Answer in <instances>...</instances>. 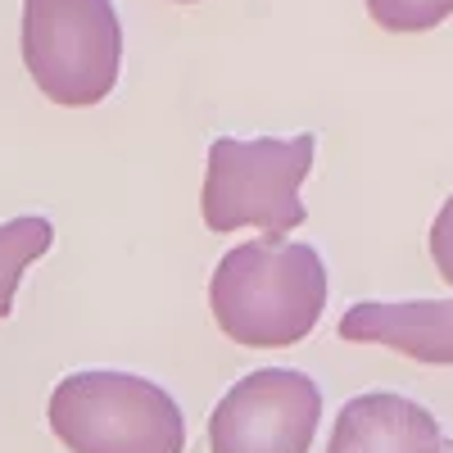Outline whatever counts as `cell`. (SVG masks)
I'll list each match as a JSON object with an SVG mask.
<instances>
[{"label": "cell", "mask_w": 453, "mask_h": 453, "mask_svg": "<svg viewBox=\"0 0 453 453\" xmlns=\"http://www.w3.org/2000/svg\"><path fill=\"white\" fill-rule=\"evenodd\" d=\"M326 263L313 245L290 236H254L232 245L209 277L218 331L245 349L299 345L326 309Z\"/></svg>", "instance_id": "obj_1"}, {"label": "cell", "mask_w": 453, "mask_h": 453, "mask_svg": "<svg viewBox=\"0 0 453 453\" xmlns=\"http://www.w3.org/2000/svg\"><path fill=\"white\" fill-rule=\"evenodd\" d=\"M46 418L68 453H186L181 403L136 372H68L50 390Z\"/></svg>", "instance_id": "obj_2"}, {"label": "cell", "mask_w": 453, "mask_h": 453, "mask_svg": "<svg viewBox=\"0 0 453 453\" xmlns=\"http://www.w3.org/2000/svg\"><path fill=\"white\" fill-rule=\"evenodd\" d=\"M318 136H218L209 145L200 213L218 236L258 226L263 236H286L304 226L309 209L299 200V186L313 173Z\"/></svg>", "instance_id": "obj_3"}, {"label": "cell", "mask_w": 453, "mask_h": 453, "mask_svg": "<svg viewBox=\"0 0 453 453\" xmlns=\"http://www.w3.org/2000/svg\"><path fill=\"white\" fill-rule=\"evenodd\" d=\"M23 64L46 100L100 104L123 68L119 14L109 0H23Z\"/></svg>", "instance_id": "obj_4"}, {"label": "cell", "mask_w": 453, "mask_h": 453, "mask_svg": "<svg viewBox=\"0 0 453 453\" xmlns=\"http://www.w3.org/2000/svg\"><path fill=\"white\" fill-rule=\"evenodd\" d=\"M322 390L299 367L245 372L209 412V453H309Z\"/></svg>", "instance_id": "obj_5"}, {"label": "cell", "mask_w": 453, "mask_h": 453, "mask_svg": "<svg viewBox=\"0 0 453 453\" xmlns=\"http://www.w3.org/2000/svg\"><path fill=\"white\" fill-rule=\"evenodd\" d=\"M340 335L354 345H386L418 363L453 367V299H408V304L363 299L345 309Z\"/></svg>", "instance_id": "obj_6"}, {"label": "cell", "mask_w": 453, "mask_h": 453, "mask_svg": "<svg viewBox=\"0 0 453 453\" xmlns=\"http://www.w3.org/2000/svg\"><path fill=\"white\" fill-rule=\"evenodd\" d=\"M326 453H444L440 422L403 395H354L335 412Z\"/></svg>", "instance_id": "obj_7"}, {"label": "cell", "mask_w": 453, "mask_h": 453, "mask_svg": "<svg viewBox=\"0 0 453 453\" xmlns=\"http://www.w3.org/2000/svg\"><path fill=\"white\" fill-rule=\"evenodd\" d=\"M50 245H55V226L42 213H23V218L0 222V322L14 313V295H19L23 273L36 258H46Z\"/></svg>", "instance_id": "obj_8"}, {"label": "cell", "mask_w": 453, "mask_h": 453, "mask_svg": "<svg viewBox=\"0 0 453 453\" xmlns=\"http://www.w3.org/2000/svg\"><path fill=\"white\" fill-rule=\"evenodd\" d=\"M367 10L386 32H426L453 14V0H367Z\"/></svg>", "instance_id": "obj_9"}, {"label": "cell", "mask_w": 453, "mask_h": 453, "mask_svg": "<svg viewBox=\"0 0 453 453\" xmlns=\"http://www.w3.org/2000/svg\"><path fill=\"white\" fill-rule=\"evenodd\" d=\"M431 258L440 277L453 286V196L444 200V209L435 213V226H431Z\"/></svg>", "instance_id": "obj_10"}, {"label": "cell", "mask_w": 453, "mask_h": 453, "mask_svg": "<svg viewBox=\"0 0 453 453\" xmlns=\"http://www.w3.org/2000/svg\"><path fill=\"white\" fill-rule=\"evenodd\" d=\"M181 5H191V0H181Z\"/></svg>", "instance_id": "obj_11"}]
</instances>
